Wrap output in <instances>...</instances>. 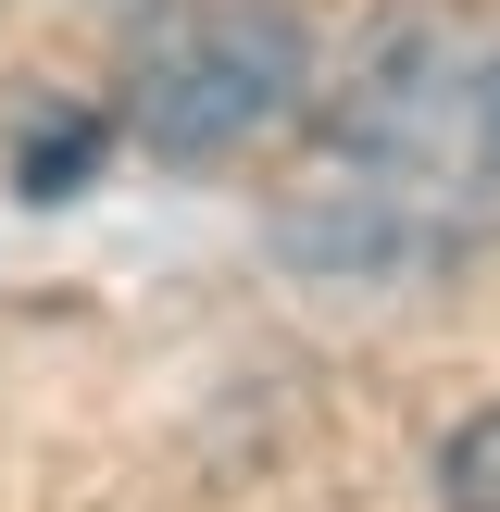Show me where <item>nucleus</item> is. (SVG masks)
<instances>
[{
    "label": "nucleus",
    "mask_w": 500,
    "mask_h": 512,
    "mask_svg": "<svg viewBox=\"0 0 500 512\" xmlns=\"http://www.w3.org/2000/svg\"><path fill=\"white\" fill-rule=\"evenodd\" d=\"M313 100V25L288 0H163L125 50V125L163 163H225Z\"/></svg>",
    "instance_id": "obj_1"
},
{
    "label": "nucleus",
    "mask_w": 500,
    "mask_h": 512,
    "mask_svg": "<svg viewBox=\"0 0 500 512\" xmlns=\"http://www.w3.org/2000/svg\"><path fill=\"white\" fill-rule=\"evenodd\" d=\"M438 512H500V400L450 425V450H438Z\"/></svg>",
    "instance_id": "obj_2"
},
{
    "label": "nucleus",
    "mask_w": 500,
    "mask_h": 512,
    "mask_svg": "<svg viewBox=\"0 0 500 512\" xmlns=\"http://www.w3.org/2000/svg\"><path fill=\"white\" fill-rule=\"evenodd\" d=\"M463 113L488 125V175H500V63H488V75H475V88H463Z\"/></svg>",
    "instance_id": "obj_3"
}]
</instances>
